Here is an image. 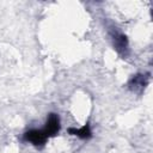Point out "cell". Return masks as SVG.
Wrapping results in <instances>:
<instances>
[{
    "label": "cell",
    "mask_w": 153,
    "mask_h": 153,
    "mask_svg": "<svg viewBox=\"0 0 153 153\" xmlns=\"http://www.w3.org/2000/svg\"><path fill=\"white\" fill-rule=\"evenodd\" d=\"M68 133L71 135H76L80 139H90L92 136V133H91V128L88 126V123H86L85 126H82L81 128L76 129V128H69L68 129Z\"/></svg>",
    "instance_id": "cell-3"
},
{
    "label": "cell",
    "mask_w": 153,
    "mask_h": 153,
    "mask_svg": "<svg viewBox=\"0 0 153 153\" xmlns=\"http://www.w3.org/2000/svg\"><path fill=\"white\" fill-rule=\"evenodd\" d=\"M130 88L131 90H137V88H143L145 85H146V80H145V76L143 75H135L130 82Z\"/></svg>",
    "instance_id": "cell-5"
},
{
    "label": "cell",
    "mask_w": 153,
    "mask_h": 153,
    "mask_svg": "<svg viewBox=\"0 0 153 153\" xmlns=\"http://www.w3.org/2000/svg\"><path fill=\"white\" fill-rule=\"evenodd\" d=\"M60 130V118L56 114H49L45 127L43 129L44 134L47 135V137L49 136H55Z\"/></svg>",
    "instance_id": "cell-2"
},
{
    "label": "cell",
    "mask_w": 153,
    "mask_h": 153,
    "mask_svg": "<svg viewBox=\"0 0 153 153\" xmlns=\"http://www.w3.org/2000/svg\"><path fill=\"white\" fill-rule=\"evenodd\" d=\"M114 44L116 47V49L118 51H124L127 49V37L121 35V33H116L114 36Z\"/></svg>",
    "instance_id": "cell-4"
},
{
    "label": "cell",
    "mask_w": 153,
    "mask_h": 153,
    "mask_svg": "<svg viewBox=\"0 0 153 153\" xmlns=\"http://www.w3.org/2000/svg\"><path fill=\"white\" fill-rule=\"evenodd\" d=\"M47 135L44 134L43 130H37V129H31L27 130L24 134V140L31 142L35 146H43L47 141Z\"/></svg>",
    "instance_id": "cell-1"
}]
</instances>
